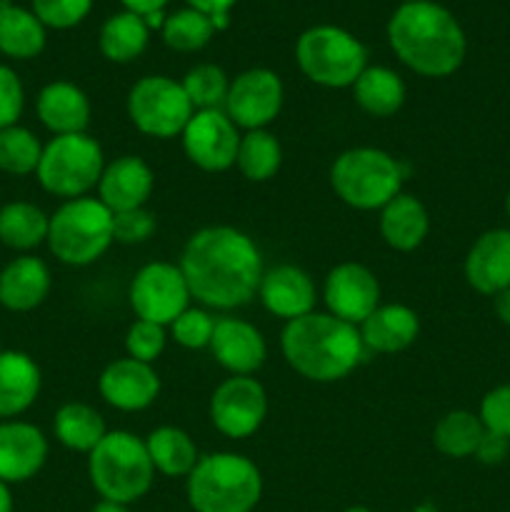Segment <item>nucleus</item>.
Masks as SVG:
<instances>
[{
  "label": "nucleus",
  "instance_id": "nucleus-8",
  "mask_svg": "<svg viewBox=\"0 0 510 512\" xmlns=\"http://www.w3.org/2000/svg\"><path fill=\"white\" fill-rule=\"evenodd\" d=\"M103 168V148L93 135H53L43 145L35 178L45 193L63 200H75L85 198L90 190L98 188Z\"/></svg>",
  "mask_w": 510,
  "mask_h": 512
},
{
  "label": "nucleus",
  "instance_id": "nucleus-52",
  "mask_svg": "<svg viewBox=\"0 0 510 512\" xmlns=\"http://www.w3.org/2000/svg\"><path fill=\"white\" fill-rule=\"evenodd\" d=\"M403 3H423V0H403Z\"/></svg>",
  "mask_w": 510,
  "mask_h": 512
},
{
  "label": "nucleus",
  "instance_id": "nucleus-9",
  "mask_svg": "<svg viewBox=\"0 0 510 512\" xmlns=\"http://www.w3.org/2000/svg\"><path fill=\"white\" fill-rule=\"evenodd\" d=\"M295 60L305 78L323 88H353L368 68L365 45L338 25H315L295 43Z\"/></svg>",
  "mask_w": 510,
  "mask_h": 512
},
{
  "label": "nucleus",
  "instance_id": "nucleus-27",
  "mask_svg": "<svg viewBox=\"0 0 510 512\" xmlns=\"http://www.w3.org/2000/svg\"><path fill=\"white\" fill-rule=\"evenodd\" d=\"M353 98L363 113L373 118H390L408 98L403 78L385 65H368L353 83Z\"/></svg>",
  "mask_w": 510,
  "mask_h": 512
},
{
  "label": "nucleus",
  "instance_id": "nucleus-41",
  "mask_svg": "<svg viewBox=\"0 0 510 512\" xmlns=\"http://www.w3.org/2000/svg\"><path fill=\"white\" fill-rule=\"evenodd\" d=\"M158 223L148 208L125 210V213H113V238L115 243L140 245L155 233Z\"/></svg>",
  "mask_w": 510,
  "mask_h": 512
},
{
  "label": "nucleus",
  "instance_id": "nucleus-10",
  "mask_svg": "<svg viewBox=\"0 0 510 512\" xmlns=\"http://www.w3.org/2000/svg\"><path fill=\"white\" fill-rule=\"evenodd\" d=\"M125 110L135 128L143 135L170 140L183 135L195 108L185 95L183 85L168 75H145L130 88Z\"/></svg>",
  "mask_w": 510,
  "mask_h": 512
},
{
  "label": "nucleus",
  "instance_id": "nucleus-24",
  "mask_svg": "<svg viewBox=\"0 0 510 512\" xmlns=\"http://www.w3.org/2000/svg\"><path fill=\"white\" fill-rule=\"evenodd\" d=\"M43 388L38 363L23 350H0V420L28 413Z\"/></svg>",
  "mask_w": 510,
  "mask_h": 512
},
{
  "label": "nucleus",
  "instance_id": "nucleus-19",
  "mask_svg": "<svg viewBox=\"0 0 510 512\" xmlns=\"http://www.w3.org/2000/svg\"><path fill=\"white\" fill-rule=\"evenodd\" d=\"M213 358L230 375L258 373L268 358V343L253 323L240 318L215 320L213 340H210Z\"/></svg>",
  "mask_w": 510,
  "mask_h": 512
},
{
  "label": "nucleus",
  "instance_id": "nucleus-6",
  "mask_svg": "<svg viewBox=\"0 0 510 512\" xmlns=\"http://www.w3.org/2000/svg\"><path fill=\"white\" fill-rule=\"evenodd\" d=\"M45 243L60 263L73 268L93 265L115 243L113 213L90 195L63 200V205L50 215Z\"/></svg>",
  "mask_w": 510,
  "mask_h": 512
},
{
  "label": "nucleus",
  "instance_id": "nucleus-48",
  "mask_svg": "<svg viewBox=\"0 0 510 512\" xmlns=\"http://www.w3.org/2000/svg\"><path fill=\"white\" fill-rule=\"evenodd\" d=\"M90 512H130V510H128V505L113 503V500H103V498H100L98 503L93 505V510H90Z\"/></svg>",
  "mask_w": 510,
  "mask_h": 512
},
{
  "label": "nucleus",
  "instance_id": "nucleus-51",
  "mask_svg": "<svg viewBox=\"0 0 510 512\" xmlns=\"http://www.w3.org/2000/svg\"><path fill=\"white\" fill-rule=\"evenodd\" d=\"M505 213H508L510 218V190H508V198H505Z\"/></svg>",
  "mask_w": 510,
  "mask_h": 512
},
{
  "label": "nucleus",
  "instance_id": "nucleus-32",
  "mask_svg": "<svg viewBox=\"0 0 510 512\" xmlns=\"http://www.w3.org/2000/svg\"><path fill=\"white\" fill-rule=\"evenodd\" d=\"M150 28L145 23L143 15H135L130 10L110 15L100 28V53L110 60V63H130V60L140 58L148 48Z\"/></svg>",
  "mask_w": 510,
  "mask_h": 512
},
{
  "label": "nucleus",
  "instance_id": "nucleus-3",
  "mask_svg": "<svg viewBox=\"0 0 510 512\" xmlns=\"http://www.w3.org/2000/svg\"><path fill=\"white\" fill-rule=\"evenodd\" d=\"M283 358L300 378L335 383L353 373L365 353L358 325L330 313H313L285 323L280 333Z\"/></svg>",
  "mask_w": 510,
  "mask_h": 512
},
{
  "label": "nucleus",
  "instance_id": "nucleus-30",
  "mask_svg": "<svg viewBox=\"0 0 510 512\" xmlns=\"http://www.w3.org/2000/svg\"><path fill=\"white\" fill-rule=\"evenodd\" d=\"M50 215L35 203L13 200L0 208V243L15 253L28 255L48 240Z\"/></svg>",
  "mask_w": 510,
  "mask_h": 512
},
{
  "label": "nucleus",
  "instance_id": "nucleus-12",
  "mask_svg": "<svg viewBox=\"0 0 510 512\" xmlns=\"http://www.w3.org/2000/svg\"><path fill=\"white\" fill-rule=\"evenodd\" d=\"M268 418V393L253 375H230L210 395V423L230 440H245Z\"/></svg>",
  "mask_w": 510,
  "mask_h": 512
},
{
  "label": "nucleus",
  "instance_id": "nucleus-46",
  "mask_svg": "<svg viewBox=\"0 0 510 512\" xmlns=\"http://www.w3.org/2000/svg\"><path fill=\"white\" fill-rule=\"evenodd\" d=\"M120 3H123L125 10H130V13L148 18V15L160 13L170 0H120Z\"/></svg>",
  "mask_w": 510,
  "mask_h": 512
},
{
  "label": "nucleus",
  "instance_id": "nucleus-22",
  "mask_svg": "<svg viewBox=\"0 0 510 512\" xmlns=\"http://www.w3.org/2000/svg\"><path fill=\"white\" fill-rule=\"evenodd\" d=\"M53 288L48 263L35 255H18L0 270V305L10 313L40 308Z\"/></svg>",
  "mask_w": 510,
  "mask_h": 512
},
{
  "label": "nucleus",
  "instance_id": "nucleus-5",
  "mask_svg": "<svg viewBox=\"0 0 510 512\" xmlns=\"http://www.w3.org/2000/svg\"><path fill=\"white\" fill-rule=\"evenodd\" d=\"M88 478L95 493L113 503H138L153 488L155 468L145 440L128 430H108L88 453Z\"/></svg>",
  "mask_w": 510,
  "mask_h": 512
},
{
  "label": "nucleus",
  "instance_id": "nucleus-47",
  "mask_svg": "<svg viewBox=\"0 0 510 512\" xmlns=\"http://www.w3.org/2000/svg\"><path fill=\"white\" fill-rule=\"evenodd\" d=\"M493 308H495V315H498L500 323L508 325V328H510V288H505L503 293L495 295Z\"/></svg>",
  "mask_w": 510,
  "mask_h": 512
},
{
  "label": "nucleus",
  "instance_id": "nucleus-25",
  "mask_svg": "<svg viewBox=\"0 0 510 512\" xmlns=\"http://www.w3.org/2000/svg\"><path fill=\"white\" fill-rule=\"evenodd\" d=\"M360 338L365 350L373 353H403L418 340L420 318L413 308L403 303L378 305L368 318L360 323Z\"/></svg>",
  "mask_w": 510,
  "mask_h": 512
},
{
  "label": "nucleus",
  "instance_id": "nucleus-15",
  "mask_svg": "<svg viewBox=\"0 0 510 512\" xmlns=\"http://www.w3.org/2000/svg\"><path fill=\"white\" fill-rule=\"evenodd\" d=\"M323 300L330 315L360 325L380 305V283L365 265L340 263L325 278Z\"/></svg>",
  "mask_w": 510,
  "mask_h": 512
},
{
  "label": "nucleus",
  "instance_id": "nucleus-17",
  "mask_svg": "<svg viewBox=\"0 0 510 512\" xmlns=\"http://www.w3.org/2000/svg\"><path fill=\"white\" fill-rule=\"evenodd\" d=\"M48 460V438L25 420H0V480L28 483Z\"/></svg>",
  "mask_w": 510,
  "mask_h": 512
},
{
  "label": "nucleus",
  "instance_id": "nucleus-2",
  "mask_svg": "<svg viewBox=\"0 0 510 512\" xmlns=\"http://www.w3.org/2000/svg\"><path fill=\"white\" fill-rule=\"evenodd\" d=\"M388 43L403 65L423 78H448L463 65L468 40L443 5L403 3L388 20Z\"/></svg>",
  "mask_w": 510,
  "mask_h": 512
},
{
  "label": "nucleus",
  "instance_id": "nucleus-28",
  "mask_svg": "<svg viewBox=\"0 0 510 512\" xmlns=\"http://www.w3.org/2000/svg\"><path fill=\"white\" fill-rule=\"evenodd\" d=\"M45 48V25L33 10L0 0V53L15 60L38 58Z\"/></svg>",
  "mask_w": 510,
  "mask_h": 512
},
{
  "label": "nucleus",
  "instance_id": "nucleus-49",
  "mask_svg": "<svg viewBox=\"0 0 510 512\" xmlns=\"http://www.w3.org/2000/svg\"><path fill=\"white\" fill-rule=\"evenodd\" d=\"M0 512H13V493L10 485L0 480Z\"/></svg>",
  "mask_w": 510,
  "mask_h": 512
},
{
  "label": "nucleus",
  "instance_id": "nucleus-18",
  "mask_svg": "<svg viewBox=\"0 0 510 512\" xmlns=\"http://www.w3.org/2000/svg\"><path fill=\"white\" fill-rule=\"evenodd\" d=\"M155 188V173L140 155H120L105 163L98 183V200L110 213L145 208Z\"/></svg>",
  "mask_w": 510,
  "mask_h": 512
},
{
  "label": "nucleus",
  "instance_id": "nucleus-1",
  "mask_svg": "<svg viewBox=\"0 0 510 512\" xmlns=\"http://www.w3.org/2000/svg\"><path fill=\"white\" fill-rule=\"evenodd\" d=\"M178 265L190 295L210 310L248 305L265 273L255 240L233 225H208L190 235Z\"/></svg>",
  "mask_w": 510,
  "mask_h": 512
},
{
  "label": "nucleus",
  "instance_id": "nucleus-26",
  "mask_svg": "<svg viewBox=\"0 0 510 512\" xmlns=\"http://www.w3.org/2000/svg\"><path fill=\"white\" fill-rule=\"evenodd\" d=\"M378 228L385 245L398 253H413L430 233L428 208L415 195L398 193L385 208H380Z\"/></svg>",
  "mask_w": 510,
  "mask_h": 512
},
{
  "label": "nucleus",
  "instance_id": "nucleus-23",
  "mask_svg": "<svg viewBox=\"0 0 510 512\" xmlns=\"http://www.w3.org/2000/svg\"><path fill=\"white\" fill-rule=\"evenodd\" d=\"M35 113L43 128L53 135H75L88 130L93 108L83 88L70 80H53L38 93Z\"/></svg>",
  "mask_w": 510,
  "mask_h": 512
},
{
  "label": "nucleus",
  "instance_id": "nucleus-43",
  "mask_svg": "<svg viewBox=\"0 0 510 512\" xmlns=\"http://www.w3.org/2000/svg\"><path fill=\"white\" fill-rule=\"evenodd\" d=\"M25 110V88L18 73L8 65H0V130L18 125Z\"/></svg>",
  "mask_w": 510,
  "mask_h": 512
},
{
  "label": "nucleus",
  "instance_id": "nucleus-44",
  "mask_svg": "<svg viewBox=\"0 0 510 512\" xmlns=\"http://www.w3.org/2000/svg\"><path fill=\"white\" fill-rule=\"evenodd\" d=\"M510 453V440L503 435H495L490 430H485V435L480 438L478 450H475L473 458L483 465H500Z\"/></svg>",
  "mask_w": 510,
  "mask_h": 512
},
{
  "label": "nucleus",
  "instance_id": "nucleus-33",
  "mask_svg": "<svg viewBox=\"0 0 510 512\" xmlns=\"http://www.w3.org/2000/svg\"><path fill=\"white\" fill-rule=\"evenodd\" d=\"M485 435L483 420L470 410H450L435 423L433 445L445 458H473L480 438Z\"/></svg>",
  "mask_w": 510,
  "mask_h": 512
},
{
  "label": "nucleus",
  "instance_id": "nucleus-34",
  "mask_svg": "<svg viewBox=\"0 0 510 512\" xmlns=\"http://www.w3.org/2000/svg\"><path fill=\"white\" fill-rule=\"evenodd\" d=\"M283 165V148H280L278 138L265 130H248L240 138L238 158H235V168L240 170L245 180L250 183H268L275 178Z\"/></svg>",
  "mask_w": 510,
  "mask_h": 512
},
{
  "label": "nucleus",
  "instance_id": "nucleus-31",
  "mask_svg": "<svg viewBox=\"0 0 510 512\" xmlns=\"http://www.w3.org/2000/svg\"><path fill=\"white\" fill-rule=\"evenodd\" d=\"M53 433L63 448L88 455L108 435L105 420L93 405L65 403L53 418Z\"/></svg>",
  "mask_w": 510,
  "mask_h": 512
},
{
  "label": "nucleus",
  "instance_id": "nucleus-36",
  "mask_svg": "<svg viewBox=\"0 0 510 512\" xmlns=\"http://www.w3.org/2000/svg\"><path fill=\"white\" fill-rule=\"evenodd\" d=\"M160 30H163L165 45L178 53H195V50L205 48L215 33L213 20L193 8H183L168 15Z\"/></svg>",
  "mask_w": 510,
  "mask_h": 512
},
{
  "label": "nucleus",
  "instance_id": "nucleus-45",
  "mask_svg": "<svg viewBox=\"0 0 510 512\" xmlns=\"http://www.w3.org/2000/svg\"><path fill=\"white\" fill-rule=\"evenodd\" d=\"M238 3V0H188V5L193 10H200L208 18H215V15H230V8Z\"/></svg>",
  "mask_w": 510,
  "mask_h": 512
},
{
  "label": "nucleus",
  "instance_id": "nucleus-14",
  "mask_svg": "<svg viewBox=\"0 0 510 512\" xmlns=\"http://www.w3.org/2000/svg\"><path fill=\"white\" fill-rule=\"evenodd\" d=\"M183 153L203 173H225L235 165L240 130L225 110H195L183 130Z\"/></svg>",
  "mask_w": 510,
  "mask_h": 512
},
{
  "label": "nucleus",
  "instance_id": "nucleus-37",
  "mask_svg": "<svg viewBox=\"0 0 510 512\" xmlns=\"http://www.w3.org/2000/svg\"><path fill=\"white\" fill-rule=\"evenodd\" d=\"M180 85H183L185 95L195 110H223L230 80L220 65L200 63L185 73Z\"/></svg>",
  "mask_w": 510,
  "mask_h": 512
},
{
  "label": "nucleus",
  "instance_id": "nucleus-13",
  "mask_svg": "<svg viewBox=\"0 0 510 512\" xmlns=\"http://www.w3.org/2000/svg\"><path fill=\"white\" fill-rule=\"evenodd\" d=\"M285 88L278 73L268 68H250L230 80L228 98H225V115L238 128L265 130L283 110Z\"/></svg>",
  "mask_w": 510,
  "mask_h": 512
},
{
  "label": "nucleus",
  "instance_id": "nucleus-38",
  "mask_svg": "<svg viewBox=\"0 0 510 512\" xmlns=\"http://www.w3.org/2000/svg\"><path fill=\"white\" fill-rule=\"evenodd\" d=\"M215 318L205 308H188L170 323L173 340L185 350L210 348L213 340Z\"/></svg>",
  "mask_w": 510,
  "mask_h": 512
},
{
  "label": "nucleus",
  "instance_id": "nucleus-16",
  "mask_svg": "<svg viewBox=\"0 0 510 512\" xmlns=\"http://www.w3.org/2000/svg\"><path fill=\"white\" fill-rule=\"evenodd\" d=\"M100 398L123 413H140L160 395V378L153 365L133 358H118L105 365L98 378Z\"/></svg>",
  "mask_w": 510,
  "mask_h": 512
},
{
  "label": "nucleus",
  "instance_id": "nucleus-7",
  "mask_svg": "<svg viewBox=\"0 0 510 512\" xmlns=\"http://www.w3.org/2000/svg\"><path fill=\"white\" fill-rule=\"evenodd\" d=\"M330 185L355 210H380L403 193V165L380 148H350L335 158Z\"/></svg>",
  "mask_w": 510,
  "mask_h": 512
},
{
  "label": "nucleus",
  "instance_id": "nucleus-39",
  "mask_svg": "<svg viewBox=\"0 0 510 512\" xmlns=\"http://www.w3.org/2000/svg\"><path fill=\"white\" fill-rule=\"evenodd\" d=\"M165 328L150 320H135L125 333V350L128 358L140 360V363L153 365L165 350Z\"/></svg>",
  "mask_w": 510,
  "mask_h": 512
},
{
  "label": "nucleus",
  "instance_id": "nucleus-42",
  "mask_svg": "<svg viewBox=\"0 0 510 512\" xmlns=\"http://www.w3.org/2000/svg\"><path fill=\"white\" fill-rule=\"evenodd\" d=\"M478 418L483 420L485 430L510 440V383L485 393V398L480 400Z\"/></svg>",
  "mask_w": 510,
  "mask_h": 512
},
{
  "label": "nucleus",
  "instance_id": "nucleus-50",
  "mask_svg": "<svg viewBox=\"0 0 510 512\" xmlns=\"http://www.w3.org/2000/svg\"><path fill=\"white\" fill-rule=\"evenodd\" d=\"M343 512H373L370 508H365V505H353V508L343 510Z\"/></svg>",
  "mask_w": 510,
  "mask_h": 512
},
{
  "label": "nucleus",
  "instance_id": "nucleus-29",
  "mask_svg": "<svg viewBox=\"0 0 510 512\" xmlns=\"http://www.w3.org/2000/svg\"><path fill=\"white\" fill-rule=\"evenodd\" d=\"M145 448H148L155 473L165 475V478H188L190 470L200 460L195 440L183 428H175V425L155 428L145 438Z\"/></svg>",
  "mask_w": 510,
  "mask_h": 512
},
{
  "label": "nucleus",
  "instance_id": "nucleus-4",
  "mask_svg": "<svg viewBox=\"0 0 510 512\" xmlns=\"http://www.w3.org/2000/svg\"><path fill=\"white\" fill-rule=\"evenodd\" d=\"M185 495L195 512H253L263 498V475L240 453L200 455L185 478Z\"/></svg>",
  "mask_w": 510,
  "mask_h": 512
},
{
  "label": "nucleus",
  "instance_id": "nucleus-21",
  "mask_svg": "<svg viewBox=\"0 0 510 512\" xmlns=\"http://www.w3.org/2000/svg\"><path fill=\"white\" fill-rule=\"evenodd\" d=\"M465 280L480 295L495 298L510 288V230L493 228L475 238L465 255Z\"/></svg>",
  "mask_w": 510,
  "mask_h": 512
},
{
  "label": "nucleus",
  "instance_id": "nucleus-40",
  "mask_svg": "<svg viewBox=\"0 0 510 512\" xmlns=\"http://www.w3.org/2000/svg\"><path fill=\"white\" fill-rule=\"evenodd\" d=\"M93 0H33V13L45 28L68 30L88 18Z\"/></svg>",
  "mask_w": 510,
  "mask_h": 512
},
{
  "label": "nucleus",
  "instance_id": "nucleus-20",
  "mask_svg": "<svg viewBox=\"0 0 510 512\" xmlns=\"http://www.w3.org/2000/svg\"><path fill=\"white\" fill-rule=\"evenodd\" d=\"M258 298L270 315L290 323V320L313 313L318 293H315L313 278L303 268L285 263L265 270Z\"/></svg>",
  "mask_w": 510,
  "mask_h": 512
},
{
  "label": "nucleus",
  "instance_id": "nucleus-11",
  "mask_svg": "<svg viewBox=\"0 0 510 512\" xmlns=\"http://www.w3.org/2000/svg\"><path fill=\"white\" fill-rule=\"evenodd\" d=\"M130 308L135 310L138 320H150L158 325H170L183 310L190 308V295L185 275L180 265L168 260H155L143 265L130 280Z\"/></svg>",
  "mask_w": 510,
  "mask_h": 512
},
{
  "label": "nucleus",
  "instance_id": "nucleus-35",
  "mask_svg": "<svg viewBox=\"0 0 510 512\" xmlns=\"http://www.w3.org/2000/svg\"><path fill=\"white\" fill-rule=\"evenodd\" d=\"M43 143L33 130L23 125H10L0 130V170L8 175H33L38 170Z\"/></svg>",
  "mask_w": 510,
  "mask_h": 512
}]
</instances>
